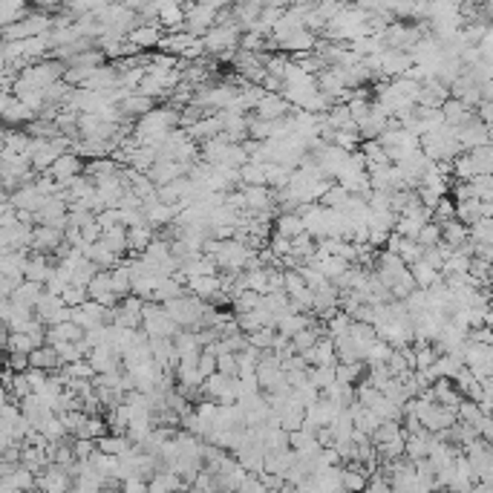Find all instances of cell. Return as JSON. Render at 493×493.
<instances>
[{
  "instance_id": "obj_34",
  "label": "cell",
  "mask_w": 493,
  "mask_h": 493,
  "mask_svg": "<svg viewBox=\"0 0 493 493\" xmlns=\"http://www.w3.org/2000/svg\"><path fill=\"white\" fill-rule=\"evenodd\" d=\"M289 176H292V168H289V164L266 162V185H269V187H286Z\"/></svg>"
},
{
  "instance_id": "obj_12",
  "label": "cell",
  "mask_w": 493,
  "mask_h": 493,
  "mask_svg": "<svg viewBox=\"0 0 493 493\" xmlns=\"http://www.w3.org/2000/svg\"><path fill=\"white\" fill-rule=\"evenodd\" d=\"M289 110H292L289 101L280 96V92H263V99L254 107V113L260 115V119H280V115H286Z\"/></svg>"
},
{
  "instance_id": "obj_29",
  "label": "cell",
  "mask_w": 493,
  "mask_h": 493,
  "mask_svg": "<svg viewBox=\"0 0 493 493\" xmlns=\"http://www.w3.org/2000/svg\"><path fill=\"white\" fill-rule=\"evenodd\" d=\"M130 283H133V277H130V271H127L124 263H119V266L110 269V286H113V294H115V297L130 294Z\"/></svg>"
},
{
  "instance_id": "obj_22",
  "label": "cell",
  "mask_w": 493,
  "mask_h": 493,
  "mask_svg": "<svg viewBox=\"0 0 493 493\" xmlns=\"http://www.w3.org/2000/svg\"><path fill=\"white\" fill-rule=\"evenodd\" d=\"M271 228L280 231V234H286V237L292 240L294 234L303 231V222H300V214H297V210H277L274 220H271Z\"/></svg>"
},
{
  "instance_id": "obj_43",
  "label": "cell",
  "mask_w": 493,
  "mask_h": 493,
  "mask_svg": "<svg viewBox=\"0 0 493 493\" xmlns=\"http://www.w3.org/2000/svg\"><path fill=\"white\" fill-rule=\"evenodd\" d=\"M421 245H436L438 240H441V222H436V220H427L424 225L418 228V237H415Z\"/></svg>"
},
{
  "instance_id": "obj_40",
  "label": "cell",
  "mask_w": 493,
  "mask_h": 493,
  "mask_svg": "<svg viewBox=\"0 0 493 493\" xmlns=\"http://www.w3.org/2000/svg\"><path fill=\"white\" fill-rule=\"evenodd\" d=\"M306 375L317 390H323L335 381V366H306Z\"/></svg>"
},
{
  "instance_id": "obj_17",
  "label": "cell",
  "mask_w": 493,
  "mask_h": 493,
  "mask_svg": "<svg viewBox=\"0 0 493 493\" xmlns=\"http://www.w3.org/2000/svg\"><path fill=\"white\" fill-rule=\"evenodd\" d=\"M430 392H433V398H436V404L450 407V410H456V404L462 401V392L453 387L450 378H436V381L430 384Z\"/></svg>"
},
{
  "instance_id": "obj_44",
  "label": "cell",
  "mask_w": 493,
  "mask_h": 493,
  "mask_svg": "<svg viewBox=\"0 0 493 493\" xmlns=\"http://www.w3.org/2000/svg\"><path fill=\"white\" fill-rule=\"evenodd\" d=\"M329 142L343 148V150H355L361 145V136L355 130H332V138H329Z\"/></svg>"
},
{
  "instance_id": "obj_30",
  "label": "cell",
  "mask_w": 493,
  "mask_h": 493,
  "mask_svg": "<svg viewBox=\"0 0 493 493\" xmlns=\"http://www.w3.org/2000/svg\"><path fill=\"white\" fill-rule=\"evenodd\" d=\"M346 335L355 341L361 349H366V346L375 341V329H372V323H364V320H349Z\"/></svg>"
},
{
  "instance_id": "obj_15",
  "label": "cell",
  "mask_w": 493,
  "mask_h": 493,
  "mask_svg": "<svg viewBox=\"0 0 493 493\" xmlns=\"http://www.w3.org/2000/svg\"><path fill=\"white\" fill-rule=\"evenodd\" d=\"M43 199H46V197H43V194L38 191V187H35V182H32V185H20L17 191L9 197V202H12L17 210H29V214L41 208V202H43Z\"/></svg>"
},
{
  "instance_id": "obj_4",
  "label": "cell",
  "mask_w": 493,
  "mask_h": 493,
  "mask_svg": "<svg viewBox=\"0 0 493 493\" xmlns=\"http://www.w3.org/2000/svg\"><path fill=\"white\" fill-rule=\"evenodd\" d=\"M43 173H50V176L58 182V187H64L73 176L84 173V159H81L78 153H73V150H64V153L55 156V162H52Z\"/></svg>"
},
{
  "instance_id": "obj_52",
  "label": "cell",
  "mask_w": 493,
  "mask_h": 493,
  "mask_svg": "<svg viewBox=\"0 0 493 493\" xmlns=\"http://www.w3.org/2000/svg\"><path fill=\"white\" fill-rule=\"evenodd\" d=\"M122 490L124 493H148V479H142V476H127V479H122Z\"/></svg>"
},
{
  "instance_id": "obj_20",
  "label": "cell",
  "mask_w": 493,
  "mask_h": 493,
  "mask_svg": "<svg viewBox=\"0 0 493 493\" xmlns=\"http://www.w3.org/2000/svg\"><path fill=\"white\" fill-rule=\"evenodd\" d=\"M289 448H292L297 456H312V453L320 450V441L315 438V433L297 427V430L289 433Z\"/></svg>"
},
{
  "instance_id": "obj_48",
  "label": "cell",
  "mask_w": 493,
  "mask_h": 493,
  "mask_svg": "<svg viewBox=\"0 0 493 493\" xmlns=\"http://www.w3.org/2000/svg\"><path fill=\"white\" fill-rule=\"evenodd\" d=\"M197 369H199V375L205 378V375H210V372H217V355L210 349H199V358H197Z\"/></svg>"
},
{
  "instance_id": "obj_21",
  "label": "cell",
  "mask_w": 493,
  "mask_h": 493,
  "mask_svg": "<svg viewBox=\"0 0 493 493\" xmlns=\"http://www.w3.org/2000/svg\"><path fill=\"white\" fill-rule=\"evenodd\" d=\"M101 243H104L113 254H119V257L130 251V245H127V228H124L122 222H115V225L104 228V231H101Z\"/></svg>"
},
{
  "instance_id": "obj_51",
  "label": "cell",
  "mask_w": 493,
  "mask_h": 493,
  "mask_svg": "<svg viewBox=\"0 0 493 493\" xmlns=\"http://www.w3.org/2000/svg\"><path fill=\"white\" fill-rule=\"evenodd\" d=\"M92 450H96V438L76 436V441H73V456H76V459H90Z\"/></svg>"
},
{
  "instance_id": "obj_13",
  "label": "cell",
  "mask_w": 493,
  "mask_h": 493,
  "mask_svg": "<svg viewBox=\"0 0 493 493\" xmlns=\"http://www.w3.org/2000/svg\"><path fill=\"white\" fill-rule=\"evenodd\" d=\"M220 286H222L220 283V274H197V277H187L185 280V292L197 294L199 300H210Z\"/></svg>"
},
{
  "instance_id": "obj_53",
  "label": "cell",
  "mask_w": 493,
  "mask_h": 493,
  "mask_svg": "<svg viewBox=\"0 0 493 493\" xmlns=\"http://www.w3.org/2000/svg\"><path fill=\"white\" fill-rule=\"evenodd\" d=\"M0 326H3V323H0Z\"/></svg>"
},
{
  "instance_id": "obj_31",
  "label": "cell",
  "mask_w": 493,
  "mask_h": 493,
  "mask_svg": "<svg viewBox=\"0 0 493 493\" xmlns=\"http://www.w3.org/2000/svg\"><path fill=\"white\" fill-rule=\"evenodd\" d=\"M366 372V364L364 361H352V364H335V381H343V384H355L361 381V375Z\"/></svg>"
},
{
  "instance_id": "obj_38",
  "label": "cell",
  "mask_w": 493,
  "mask_h": 493,
  "mask_svg": "<svg viewBox=\"0 0 493 493\" xmlns=\"http://www.w3.org/2000/svg\"><path fill=\"white\" fill-rule=\"evenodd\" d=\"M306 289H309L306 280H303V274H300L297 269H283V292H286L289 297L306 292Z\"/></svg>"
},
{
  "instance_id": "obj_6",
  "label": "cell",
  "mask_w": 493,
  "mask_h": 493,
  "mask_svg": "<svg viewBox=\"0 0 493 493\" xmlns=\"http://www.w3.org/2000/svg\"><path fill=\"white\" fill-rule=\"evenodd\" d=\"M142 214H145L148 225H153V228H164V225H171V222L176 220L179 208H176V205H168V202H162V199H156V197H150V199H145V205H142Z\"/></svg>"
},
{
  "instance_id": "obj_11",
  "label": "cell",
  "mask_w": 493,
  "mask_h": 493,
  "mask_svg": "<svg viewBox=\"0 0 493 493\" xmlns=\"http://www.w3.org/2000/svg\"><path fill=\"white\" fill-rule=\"evenodd\" d=\"M41 294H43V283H38V280H20V283L12 289V294H9V303L23 306V309H35V303H38Z\"/></svg>"
},
{
  "instance_id": "obj_47",
  "label": "cell",
  "mask_w": 493,
  "mask_h": 493,
  "mask_svg": "<svg viewBox=\"0 0 493 493\" xmlns=\"http://www.w3.org/2000/svg\"><path fill=\"white\" fill-rule=\"evenodd\" d=\"M3 366H9L12 372L29 369V352H6V355H3Z\"/></svg>"
},
{
  "instance_id": "obj_14",
  "label": "cell",
  "mask_w": 493,
  "mask_h": 493,
  "mask_svg": "<svg viewBox=\"0 0 493 493\" xmlns=\"http://www.w3.org/2000/svg\"><path fill=\"white\" fill-rule=\"evenodd\" d=\"M240 187H243V194H245V208L248 210H269V208H274L271 187L269 185H240Z\"/></svg>"
},
{
  "instance_id": "obj_42",
  "label": "cell",
  "mask_w": 493,
  "mask_h": 493,
  "mask_svg": "<svg viewBox=\"0 0 493 493\" xmlns=\"http://www.w3.org/2000/svg\"><path fill=\"white\" fill-rule=\"evenodd\" d=\"M349 315L343 312V309H338L332 317H329V320H323V329H326V335L329 338H338V335H343L346 332V326H349Z\"/></svg>"
},
{
  "instance_id": "obj_36",
  "label": "cell",
  "mask_w": 493,
  "mask_h": 493,
  "mask_svg": "<svg viewBox=\"0 0 493 493\" xmlns=\"http://www.w3.org/2000/svg\"><path fill=\"white\" fill-rule=\"evenodd\" d=\"M421 248H424V245H421L418 240H410V237H401V240H398V248H395V254L398 257H401V260L410 266V263H415V260H421Z\"/></svg>"
},
{
  "instance_id": "obj_32",
  "label": "cell",
  "mask_w": 493,
  "mask_h": 493,
  "mask_svg": "<svg viewBox=\"0 0 493 493\" xmlns=\"http://www.w3.org/2000/svg\"><path fill=\"white\" fill-rule=\"evenodd\" d=\"M467 237L473 243H493V217H479L467 225Z\"/></svg>"
},
{
  "instance_id": "obj_16",
  "label": "cell",
  "mask_w": 493,
  "mask_h": 493,
  "mask_svg": "<svg viewBox=\"0 0 493 493\" xmlns=\"http://www.w3.org/2000/svg\"><path fill=\"white\" fill-rule=\"evenodd\" d=\"M29 366H38V369H46V372H55L61 366V358L52 343H38L32 352H29Z\"/></svg>"
},
{
  "instance_id": "obj_1",
  "label": "cell",
  "mask_w": 493,
  "mask_h": 493,
  "mask_svg": "<svg viewBox=\"0 0 493 493\" xmlns=\"http://www.w3.org/2000/svg\"><path fill=\"white\" fill-rule=\"evenodd\" d=\"M162 306H164L168 317H171L179 329H197L205 300H199V297L191 294V292H185V294H176V297H171V300H164Z\"/></svg>"
},
{
  "instance_id": "obj_25",
  "label": "cell",
  "mask_w": 493,
  "mask_h": 493,
  "mask_svg": "<svg viewBox=\"0 0 493 493\" xmlns=\"http://www.w3.org/2000/svg\"><path fill=\"white\" fill-rule=\"evenodd\" d=\"M410 269V274H413V283L418 286V289H427V286H433L436 280H441V271L438 269H433L430 263H424V260H415V263H410L407 266Z\"/></svg>"
},
{
  "instance_id": "obj_19",
  "label": "cell",
  "mask_w": 493,
  "mask_h": 493,
  "mask_svg": "<svg viewBox=\"0 0 493 493\" xmlns=\"http://www.w3.org/2000/svg\"><path fill=\"white\" fill-rule=\"evenodd\" d=\"M153 234H156V228L153 225H148V222H138V225H130L127 228V245H130V257H136V254H142L145 248H148V243L153 240Z\"/></svg>"
},
{
  "instance_id": "obj_9",
  "label": "cell",
  "mask_w": 493,
  "mask_h": 493,
  "mask_svg": "<svg viewBox=\"0 0 493 493\" xmlns=\"http://www.w3.org/2000/svg\"><path fill=\"white\" fill-rule=\"evenodd\" d=\"M418 421H421V427L430 430V433H436V430H448V427L453 424V421H456V410L441 407V404H430L424 413L418 415Z\"/></svg>"
},
{
  "instance_id": "obj_49",
  "label": "cell",
  "mask_w": 493,
  "mask_h": 493,
  "mask_svg": "<svg viewBox=\"0 0 493 493\" xmlns=\"http://www.w3.org/2000/svg\"><path fill=\"white\" fill-rule=\"evenodd\" d=\"M217 372H222V375H237V372H240L237 352H222V355H217Z\"/></svg>"
},
{
  "instance_id": "obj_23",
  "label": "cell",
  "mask_w": 493,
  "mask_h": 493,
  "mask_svg": "<svg viewBox=\"0 0 493 493\" xmlns=\"http://www.w3.org/2000/svg\"><path fill=\"white\" fill-rule=\"evenodd\" d=\"M119 168H122V164H115L110 156H99V159H87V162H84V173H87L92 182L119 173Z\"/></svg>"
},
{
  "instance_id": "obj_26",
  "label": "cell",
  "mask_w": 493,
  "mask_h": 493,
  "mask_svg": "<svg viewBox=\"0 0 493 493\" xmlns=\"http://www.w3.org/2000/svg\"><path fill=\"white\" fill-rule=\"evenodd\" d=\"M176 294H185V283H179L173 274H168V277H159V280H156V289H153V297H150V300L164 303V300H171V297H176Z\"/></svg>"
},
{
  "instance_id": "obj_33",
  "label": "cell",
  "mask_w": 493,
  "mask_h": 493,
  "mask_svg": "<svg viewBox=\"0 0 493 493\" xmlns=\"http://www.w3.org/2000/svg\"><path fill=\"white\" fill-rule=\"evenodd\" d=\"M467 153H471V159L476 164V173H490L493 171V145L490 142L476 145V148H471Z\"/></svg>"
},
{
  "instance_id": "obj_37",
  "label": "cell",
  "mask_w": 493,
  "mask_h": 493,
  "mask_svg": "<svg viewBox=\"0 0 493 493\" xmlns=\"http://www.w3.org/2000/svg\"><path fill=\"white\" fill-rule=\"evenodd\" d=\"M467 182H471L473 197H479V199H493V173H476V176H471Z\"/></svg>"
},
{
  "instance_id": "obj_24",
  "label": "cell",
  "mask_w": 493,
  "mask_h": 493,
  "mask_svg": "<svg viewBox=\"0 0 493 493\" xmlns=\"http://www.w3.org/2000/svg\"><path fill=\"white\" fill-rule=\"evenodd\" d=\"M453 217L464 225H471L473 220L482 217V199L479 197H467V199H459L453 202Z\"/></svg>"
},
{
  "instance_id": "obj_2",
  "label": "cell",
  "mask_w": 493,
  "mask_h": 493,
  "mask_svg": "<svg viewBox=\"0 0 493 493\" xmlns=\"http://www.w3.org/2000/svg\"><path fill=\"white\" fill-rule=\"evenodd\" d=\"M138 329H142L148 338H173L179 332V326L168 317L164 306L156 303V300H145L142 303V326H138Z\"/></svg>"
},
{
  "instance_id": "obj_46",
  "label": "cell",
  "mask_w": 493,
  "mask_h": 493,
  "mask_svg": "<svg viewBox=\"0 0 493 493\" xmlns=\"http://www.w3.org/2000/svg\"><path fill=\"white\" fill-rule=\"evenodd\" d=\"M90 294H87V286H73V283H66L64 292H61V300L66 303V306H78V303H84Z\"/></svg>"
},
{
  "instance_id": "obj_3",
  "label": "cell",
  "mask_w": 493,
  "mask_h": 493,
  "mask_svg": "<svg viewBox=\"0 0 493 493\" xmlns=\"http://www.w3.org/2000/svg\"><path fill=\"white\" fill-rule=\"evenodd\" d=\"M462 364L471 369L476 378H482V375H493V343L464 341L462 343Z\"/></svg>"
},
{
  "instance_id": "obj_41",
  "label": "cell",
  "mask_w": 493,
  "mask_h": 493,
  "mask_svg": "<svg viewBox=\"0 0 493 493\" xmlns=\"http://www.w3.org/2000/svg\"><path fill=\"white\" fill-rule=\"evenodd\" d=\"M266 248H269L274 257H286V254L292 251V240L286 237V234H280V231H274V228H271L269 240H266Z\"/></svg>"
},
{
  "instance_id": "obj_10",
  "label": "cell",
  "mask_w": 493,
  "mask_h": 493,
  "mask_svg": "<svg viewBox=\"0 0 493 493\" xmlns=\"http://www.w3.org/2000/svg\"><path fill=\"white\" fill-rule=\"evenodd\" d=\"M84 358L90 361V366L96 369V372H107V369L122 366V355H119V352H115L110 343H99V346H92Z\"/></svg>"
},
{
  "instance_id": "obj_7",
  "label": "cell",
  "mask_w": 493,
  "mask_h": 493,
  "mask_svg": "<svg viewBox=\"0 0 493 493\" xmlns=\"http://www.w3.org/2000/svg\"><path fill=\"white\" fill-rule=\"evenodd\" d=\"M456 142L462 145V150H471V148H476V145H485V142H490V124H482L476 115L467 124H462V127H456Z\"/></svg>"
},
{
  "instance_id": "obj_50",
  "label": "cell",
  "mask_w": 493,
  "mask_h": 493,
  "mask_svg": "<svg viewBox=\"0 0 493 493\" xmlns=\"http://www.w3.org/2000/svg\"><path fill=\"white\" fill-rule=\"evenodd\" d=\"M130 43H133V46H153V43H159V32L142 27V29L130 32Z\"/></svg>"
},
{
  "instance_id": "obj_45",
  "label": "cell",
  "mask_w": 493,
  "mask_h": 493,
  "mask_svg": "<svg viewBox=\"0 0 493 493\" xmlns=\"http://www.w3.org/2000/svg\"><path fill=\"white\" fill-rule=\"evenodd\" d=\"M274 332H277L274 326H260V329H254V332H248L245 338H248V343L257 346V349H269L271 341H274Z\"/></svg>"
},
{
  "instance_id": "obj_18",
  "label": "cell",
  "mask_w": 493,
  "mask_h": 493,
  "mask_svg": "<svg viewBox=\"0 0 493 493\" xmlns=\"http://www.w3.org/2000/svg\"><path fill=\"white\" fill-rule=\"evenodd\" d=\"M162 490H187V485L168 467H159V471L148 479V493H162Z\"/></svg>"
},
{
  "instance_id": "obj_28",
  "label": "cell",
  "mask_w": 493,
  "mask_h": 493,
  "mask_svg": "<svg viewBox=\"0 0 493 493\" xmlns=\"http://www.w3.org/2000/svg\"><path fill=\"white\" fill-rule=\"evenodd\" d=\"M441 240L448 243V245H459V243H464L467 240V225L464 222H459L456 217H450V220H444L441 222Z\"/></svg>"
},
{
  "instance_id": "obj_5",
  "label": "cell",
  "mask_w": 493,
  "mask_h": 493,
  "mask_svg": "<svg viewBox=\"0 0 493 493\" xmlns=\"http://www.w3.org/2000/svg\"><path fill=\"white\" fill-rule=\"evenodd\" d=\"M187 171H191V164H185V162H176V159H156L145 173H148V179L159 187V185H164V182L176 179V176H185Z\"/></svg>"
},
{
  "instance_id": "obj_39",
  "label": "cell",
  "mask_w": 493,
  "mask_h": 493,
  "mask_svg": "<svg viewBox=\"0 0 493 493\" xmlns=\"http://www.w3.org/2000/svg\"><path fill=\"white\" fill-rule=\"evenodd\" d=\"M346 197H349V191H346V187H341L338 182H332V185L326 187V194H323L317 202H320V205H326V208H343Z\"/></svg>"
},
{
  "instance_id": "obj_27",
  "label": "cell",
  "mask_w": 493,
  "mask_h": 493,
  "mask_svg": "<svg viewBox=\"0 0 493 493\" xmlns=\"http://www.w3.org/2000/svg\"><path fill=\"white\" fill-rule=\"evenodd\" d=\"M240 185H266V162L248 159L240 164Z\"/></svg>"
},
{
  "instance_id": "obj_8",
  "label": "cell",
  "mask_w": 493,
  "mask_h": 493,
  "mask_svg": "<svg viewBox=\"0 0 493 493\" xmlns=\"http://www.w3.org/2000/svg\"><path fill=\"white\" fill-rule=\"evenodd\" d=\"M300 355L306 358L309 366H335V364H338V358H335V343H332V338H329V335H320V338L315 341V346H309L306 352H300Z\"/></svg>"
},
{
  "instance_id": "obj_35",
  "label": "cell",
  "mask_w": 493,
  "mask_h": 493,
  "mask_svg": "<svg viewBox=\"0 0 493 493\" xmlns=\"http://www.w3.org/2000/svg\"><path fill=\"white\" fill-rule=\"evenodd\" d=\"M292 257H297V260L303 263L306 257H312L315 254V237L312 234H306V231H300V234H294L292 237V251H289Z\"/></svg>"
}]
</instances>
